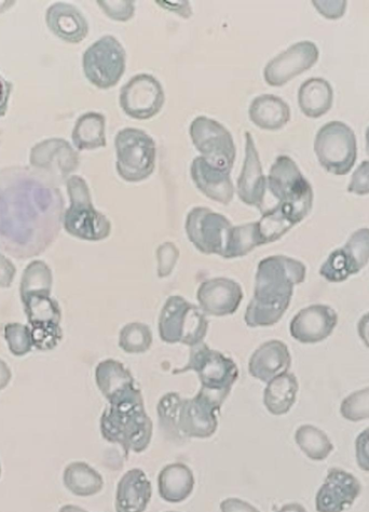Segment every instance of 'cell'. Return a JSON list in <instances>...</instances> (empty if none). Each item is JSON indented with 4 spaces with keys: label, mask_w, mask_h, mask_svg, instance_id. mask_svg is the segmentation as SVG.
<instances>
[{
    "label": "cell",
    "mask_w": 369,
    "mask_h": 512,
    "mask_svg": "<svg viewBox=\"0 0 369 512\" xmlns=\"http://www.w3.org/2000/svg\"><path fill=\"white\" fill-rule=\"evenodd\" d=\"M11 90L12 85L7 82V80L2 75H0V117L6 115Z\"/></svg>",
    "instance_id": "49"
},
{
    "label": "cell",
    "mask_w": 369,
    "mask_h": 512,
    "mask_svg": "<svg viewBox=\"0 0 369 512\" xmlns=\"http://www.w3.org/2000/svg\"><path fill=\"white\" fill-rule=\"evenodd\" d=\"M249 116L256 127L275 131L289 123L291 109L281 98L273 94H263L252 101Z\"/></svg>",
    "instance_id": "27"
},
{
    "label": "cell",
    "mask_w": 369,
    "mask_h": 512,
    "mask_svg": "<svg viewBox=\"0 0 369 512\" xmlns=\"http://www.w3.org/2000/svg\"><path fill=\"white\" fill-rule=\"evenodd\" d=\"M230 221L223 214L209 208L197 207L186 219V233L191 244L204 254H225L230 232Z\"/></svg>",
    "instance_id": "12"
},
{
    "label": "cell",
    "mask_w": 369,
    "mask_h": 512,
    "mask_svg": "<svg viewBox=\"0 0 369 512\" xmlns=\"http://www.w3.org/2000/svg\"><path fill=\"white\" fill-rule=\"evenodd\" d=\"M366 148H367V153L369 155V128L366 131Z\"/></svg>",
    "instance_id": "55"
},
{
    "label": "cell",
    "mask_w": 369,
    "mask_h": 512,
    "mask_svg": "<svg viewBox=\"0 0 369 512\" xmlns=\"http://www.w3.org/2000/svg\"><path fill=\"white\" fill-rule=\"evenodd\" d=\"M46 21L50 31L66 43H81L89 33L87 19L70 4L58 3L49 7Z\"/></svg>",
    "instance_id": "25"
},
{
    "label": "cell",
    "mask_w": 369,
    "mask_h": 512,
    "mask_svg": "<svg viewBox=\"0 0 369 512\" xmlns=\"http://www.w3.org/2000/svg\"><path fill=\"white\" fill-rule=\"evenodd\" d=\"M295 442L309 460L323 462L327 460L335 447L324 431L313 425H302L295 431Z\"/></svg>",
    "instance_id": "34"
},
{
    "label": "cell",
    "mask_w": 369,
    "mask_h": 512,
    "mask_svg": "<svg viewBox=\"0 0 369 512\" xmlns=\"http://www.w3.org/2000/svg\"><path fill=\"white\" fill-rule=\"evenodd\" d=\"M59 512H89L84 508L76 505L68 504L60 508Z\"/></svg>",
    "instance_id": "54"
},
{
    "label": "cell",
    "mask_w": 369,
    "mask_h": 512,
    "mask_svg": "<svg viewBox=\"0 0 369 512\" xmlns=\"http://www.w3.org/2000/svg\"><path fill=\"white\" fill-rule=\"evenodd\" d=\"M166 512H179V511L170 510V511H166Z\"/></svg>",
    "instance_id": "57"
},
{
    "label": "cell",
    "mask_w": 369,
    "mask_h": 512,
    "mask_svg": "<svg viewBox=\"0 0 369 512\" xmlns=\"http://www.w3.org/2000/svg\"><path fill=\"white\" fill-rule=\"evenodd\" d=\"M292 357L285 343L272 340L259 346L252 355L249 372L254 379L269 383L281 374L289 372Z\"/></svg>",
    "instance_id": "22"
},
{
    "label": "cell",
    "mask_w": 369,
    "mask_h": 512,
    "mask_svg": "<svg viewBox=\"0 0 369 512\" xmlns=\"http://www.w3.org/2000/svg\"><path fill=\"white\" fill-rule=\"evenodd\" d=\"M53 276L50 267L43 261H33L24 269L20 298L32 294H50L52 291Z\"/></svg>",
    "instance_id": "36"
},
{
    "label": "cell",
    "mask_w": 369,
    "mask_h": 512,
    "mask_svg": "<svg viewBox=\"0 0 369 512\" xmlns=\"http://www.w3.org/2000/svg\"><path fill=\"white\" fill-rule=\"evenodd\" d=\"M21 301L32 331L61 328V307L50 294L27 295Z\"/></svg>",
    "instance_id": "28"
},
{
    "label": "cell",
    "mask_w": 369,
    "mask_h": 512,
    "mask_svg": "<svg viewBox=\"0 0 369 512\" xmlns=\"http://www.w3.org/2000/svg\"><path fill=\"white\" fill-rule=\"evenodd\" d=\"M318 60V47L311 42H300L269 61L264 70V78L269 86L281 87L310 70Z\"/></svg>",
    "instance_id": "18"
},
{
    "label": "cell",
    "mask_w": 369,
    "mask_h": 512,
    "mask_svg": "<svg viewBox=\"0 0 369 512\" xmlns=\"http://www.w3.org/2000/svg\"><path fill=\"white\" fill-rule=\"evenodd\" d=\"M298 390L297 377L293 373L281 374L267 384L264 392V406L272 415H285L294 407Z\"/></svg>",
    "instance_id": "29"
},
{
    "label": "cell",
    "mask_w": 369,
    "mask_h": 512,
    "mask_svg": "<svg viewBox=\"0 0 369 512\" xmlns=\"http://www.w3.org/2000/svg\"><path fill=\"white\" fill-rule=\"evenodd\" d=\"M358 333L361 341L369 349V313L365 314L358 323Z\"/></svg>",
    "instance_id": "51"
},
{
    "label": "cell",
    "mask_w": 369,
    "mask_h": 512,
    "mask_svg": "<svg viewBox=\"0 0 369 512\" xmlns=\"http://www.w3.org/2000/svg\"><path fill=\"white\" fill-rule=\"evenodd\" d=\"M182 397L177 393L164 395L157 406L158 421L162 433L167 439L173 442L186 441L177 428V416Z\"/></svg>",
    "instance_id": "37"
},
{
    "label": "cell",
    "mask_w": 369,
    "mask_h": 512,
    "mask_svg": "<svg viewBox=\"0 0 369 512\" xmlns=\"http://www.w3.org/2000/svg\"><path fill=\"white\" fill-rule=\"evenodd\" d=\"M17 275V268L6 256L0 253V288H10Z\"/></svg>",
    "instance_id": "46"
},
{
    "label": "cell",
    "mask_w": 369,
    "mask_h": 512,
    "mask_svg": "<svg viewBox=\"0 0 369 512\" xmlns=\"http://www.w3.org/2000/svg\"><path fill=\"white\" fill-rule=\"evenodd\" d=\"M127 53L112 35L103 36L84 53L82 67L95 87L106 90L115 87L126 71Z\"/></svg>",
    "instance_id": "9"
},
{
    "label": "cell",
    "mask_w": 369,
    "mask_h": 512,
    "mask_svg": "<svg viewBox=\"0 0 369 512\" xmlns=\"http://www.w3.org/2000/svg\"><path fill=\"white\" fill-rule=\"evenodd\" d=\"M157 485L164 502L180 504L194 493L196 479L189 466L181 462L172 463L160 470Z\"/></svg>",
    "instance_id": "26"
},
{
    "label": "cell",
    "mask_w": 369,
    "mask_h": 512,
    "mask_svg": "<svg viewBox=\"0 0 369 512\" xmlns=\"http://www.w3.org/2000/svg\"><path fill=\"white\" fill-rule=\"evenodd\" d=\"M237 193L245 205L256 207L261 212L264 210L267 178L250 132L245 133V158L238 179Z\"/></svg>",
    "instance_id": "20"
},
{
    "label": "cell",
    "mask_w": 369,
    "mask_h": 512,
    "mask_svg": "<svg viewBox=\"0 0 369 512\" xmlns=\"http://www.w3.org/2000/svg\"><path fill=\"white\" fill-rule=\"evenodd\" d=\"M306 265L285 255L259 262L254 296L244 315L250 328L275 326L291 305L294 288L306 279Z\"/></svg>",
    "instance_id": "2"
},
{
    "label": "cell",
    "mask_w": 369,
    "mask_h": 512,
    "mask_svg": "<svg viewBox=\"0 0 369 512\" xmlns=\"http://www.w3.org/2000/svg\"><path fill=\"white\" fill-rule=\"evenodd\" d=\"M369 262V228L354 232L343 248L333 251L320 268V276L332 284L357 275Z\"/></svg>",
    "instance_id": "14"
},
{
    "label": "cell",
    "mask_w": 369,
    "mask_h": 512,
    "mask_svg": "<svg viewBox=\"0 0 369 512\" xmlns=\"http://www.w3.org/2000/svg\"><path fill=\"white\" fill-rule=\"evenodd\" d=\"M153 332L141 322L129 323L119 335V347L130 355L144 354L152 347Z\"/></svg>",
    "instance_id": "39"
},
{
    "label": "cell",
    "mask_w": 369,
    "mask_h": 512,
    "mask_svg": "<svg viewBox=\"0 0 369 512\" xmlns=\"http://www.w3.org/2000/svg\"><path fill=\"white\" fill-rule=\"evenodd\" d=\"M166 94L159 80L149 74L132 77L121 88L119 103L129 117L146 120L155 117L162 110Z\"/></svg>",
    "instance_id": "13"
},
{
    "label": "cell",
    "mask_w": 369,
    "mask_h": 512,
    "mask_svg": "<svg viewBox=\"0 0 369 512\" xmlns=\"http://www.w3.org/2000/svg\"><path fill=\"white\" fill-rule=\"evenodd\" d=\"M256 223L263 246L279 240L295 226L276 206L266 209L262 219Z\"/></svg>",
    "instance_id": "38"
},
{
    "label": "cell",
    "mask_w": 369,
    "mask_h": 512,
    "mask_svg": "<svg viewBox=\"0 0 369 512\" xmlns=\"http://www.w3.org/2000/svg\"><path fill=\"white\" fill-rule=\"evenodd\" d=\"M338 325L331 306L314 304L300 311L290 325L292 338L302 344H318L330 338Z\"/></svg>",
    "instance_id": "19"
},
{
    "label": "cell",
    "mask_w": 369,
    "mask_h": 512,
    "mask_svg": "<svg viewBox=\"0 0 369 512\" xmlns=\"http://www.w3.org/2000/svg\"><path fill=\"white\" fill-rule=\"evenodd\" d=\"M360 480L349 471L332 467L316 495L318 512H345L350 509L362 494Z\"/></svg>",
    "instance_id": "17"
},
{
    "label": "cell",
    "mask_w": 369,
    "mask_h": 512,
    "mask_svg": "<svg viewBox=\"0 0 369 512\" xmlns=\"http://www.w3.org/2000/svg\"><path fill=\"white\" fill-rule=\"evenodd\" d=\"M73 143L79 151H92L106 146V118L103 114L89 112L81 115L75 124Z\"/></svg>",
    "instance_id": "32"
},
{
    "label": "cell",
    "mask_w": 369,
    "mask_h": 512,
    "mask_svg": "<svg viewBox=\"0 0 369 512\" xmlns=\"http://www.w3.org/2000/svg\"><path fill=\"white\" fill-rule=\"evenodd\" d=\"M349 193L365 196L369 194V161L363 163L353 172L348 186Z\"/></svg>",
    "instance_id": "44"
},
{
    "label": "cell",
    "mask_w": 369,
    "mask_h": 512,
    "mask_svg": "<svg viewBox=\"0 0 369 512\" xmlns=\"http://www.w3.org/2000/svg\"><path fill=\"white\" fill-rule=\"evenodd\" d=\"M66 184L71 206L64 213L65 231L87 241H101L111 235L112 224L94 208L87 182L74 175Z\"/></svg>",
    "instance_id": "7"
},
{
    "label": "cell",
    "mask_w": 369,
    "mask_h": 512,
    "mask_svg": "<svg viewBox=\"0 0 369 512\" xmlns=\"http://www.w3.org/2000/svg\"><path fill=\"white\" fill-rule=\"evenodd\" d=\"M158 330L161 340L168 344H183L190 348L203 343L209 330V320L201 308L182 296H170L164 304Z\"/></svg>",
    "instance_id": "6"
},
{
    "label": "cell",
    "mask_w": 369,
    "mask_h": 512,
    "mask_svg": "<svg viewBox=\"0 0 369 512\" xmlns=\"http://www.w3.org/2000/svg\"><path fill=\"white\" fill-rule=\"evenodd\" d=\"M65 488L78 497H92L104 488L103 476L86 462L68 464L63 473Z\"/></svg>",
    "instance_id": "31"
},
{
    "label": "cell",
    "mask_w": 369,
    "mask_h": 512,
    "mask_svg": "<svg viewBox=\"0 0 369 512\" xmlns=\"http://www.w3.org/2000/svg\"><path fill=\"white\" fill-rule=\"evenodd\" d=\"M12 373L7 363L0 359V392L4 390L11 382Z\"/></svg>",
    "instance_id": "52"
},
{
    "label": "cell",
    "mask_w": 369,
    "mask_h": 512,
    "mask_svg": "<svg viewBox=\"0 0 369 512\" xmlns=\"http://www.w3.org/2000/svg\"><path fill=\"white\" fill-rule=\"evenodd\" d=\"M261 246L263 245L261 238H259L256 222L234 226L231 229L223 258L227 260L242 258V256Z\"/></svg>",
    "instance_id": "35"
},
{
    "label": "cell",
    "mask_w": 369,
    "mask_h": 512,
    "mask_svg": "<svg viewBox=\"0 0 369 512\" xmlns=\"http://www.w3.org/2000/svg\"><path fill=\"white\" fill-rule=\"evenodd\" d=\"M4 338L13 356H26L34 348L31 328L22 325V323H7L4 327Z\"/></svg>",
    "instance_id": "40"
},
{
    "label": "cell",
    "mask_w": 369,
    "mask_h": 512,
    "mask_svg": "<svg viewBox=\"0 0 369 512\" xmlns=\"http://www.w3.org/2000/svg\"><path fill=\"white\" fill-rule=\"evenodd\" d=\"M333 100V88L325 79H308L299 88L298 104L307 117L319 118L325 115L331 110Z\"/></svg>",
    "instance_id": "30"
},
{
    "label": "cell",
    "mask_w": 369,
    "mask_h": 512,
    "mask_svg": "<svg viewBox=\"0 0 369 512\" xmlns=\"http://www.w3.org/2000/svg\"><path fill=\"white\" fill-rule=\"evenodd\" d=\"M278 512H308V510L299 503L285 504Z\"/></svg>",
    "instance_id": "53"
},
{
    "label": "cell",
    "mask_w": 369,
    "mask_h": 512,
    "mask_svg": "<svg viewBox=\"0 0 369 512\" xmlns=\"http://www.w3.org/2000/svg\"><path fill=\"white\" fill-rule=\"evenodd\" d=\"M105 15L118 22H127L134 17L135 6L130 0L126 2H98Z\"/></svg>",
    "instance_id": "43"
},
{
    "label": "cell",
    "mask_w": 369,
    "mask_h": 512,
    "mask_svg": "<svg viewBox=\"0 0 369 512\" xmlns=\"http://www.w3.org/2000/svg\"><path fill=\"white\" fill-rule=\"evenodd\" d=\"M116 168L120 178L131 183L142 182L156 168V142L145 131L125 128L115 138Z\"/></svg>",
    "instance_id": "8"
},
{
    "label": "cell",
    "mask_w": 369,
    "mask_h": 512,
    "mask_svg": "<svg viewBox=\"0 0 369 512\" xmlns=\"http://www.w3.org/2000/svg\"><path fill=\"white\" fill-rule=\"evenodd\" d=\"M197 299L205 315L224 317L238 311L243 300V291L235 280L213 278L202 282Z\"/></svg>",
    "instance_id": "21"
},
{
    "label": "cell",
    "mask_w": 369,
    "mask_h": 512,
    "mask_svg": "<svg viewBox=\"0 0 369 512\" xmlns=\"http://www.w3.org/2000/svg\"><path fill=\"white\" fill-rule=\"evenodd\" d=\"M196 372L201 382V389L215 402L223 406L232 386L237 382L239 369L234 360L211 349L207 344L191 347L187 366L173 373Z\"/></svg>",
    "instance_id": "5"
},
{
    "label": "cell",
    "mask_w": 369,
    "mask_h": 512,
    "mask_svg": "<svg viewBox=\"0 0 369 512\" xmlns=\"http://www.w3.org/2000/svg\"><path fill=\"white\" fill-rule=\"evenodd\" d=\"M267 188L277 201L275 206L295 225L302 222L312 209V187L289 156L278 157L272 165Z\"/></svg>",
    "instance_id": "4"
},
{
    "label": "cell",
    "mask_w": 369,
    "mask_h": 512,
    "mask_svg": "<svg viewBox=\"0 0 369 512\" xmlns=\"http://www.w3.org/2000/svg\"><path fill=\"white\" fill-rule=\"evenodd\" d=\"M153 497L152 482L141 468H133L117 484L116 512H145Z\"/></svg>",
    "instance_id": "24"
},
{
    "label": "cell",
    "mask_w": 369,
    "mask_h": 512,
    "mask_svg": "<svg viewBox=\"0 0 369 512\" xmlns=\"http://www.w3.org/2000/svg\"><path fill=\"white\" fill-rule=\"evenodd\" d=\"M95 382L107 401L123 390L135 386L131 372L121 362L114 359H107L99 363L95 370Z\"/></svg>",
    "instance_id": "33"
},
{
    "label": "cell",
    "mask_w": 369,
    "mask_h": 512,
    "mask_svg": "<svg viewBox=\"0 0 369 512\" xmlns=\"http://www.w3.org/2000/svg\"><path fill=\"white\" fill-rule=\"evenodd\" d=\"M65 201L56 183L26 167L0 171V250L36 258L60 235Z\"/></svg>",
    "instance_id": "1"
},
{
    "label": "cell",
    "mask_w": 369,
    "mask_h": 512,
    "mask_svg": "<svg viewBox=\"0 0 369 512\" xmlns=\"http://www.w3.org/2000/svg\"><path fill=\"white\" fill-rule=\"evenodd\" d=\"M157 4L186 19L191 16V13H193L191 12V7L188 2H157Z\"/></svg>",
    "instance_id": "50"
},
{
    "label": "cell",
    "mask_w": 369,
    "mask_h": 512,
    "mask_svg": "<svg viewBox=\"0 0 369 512\" xmlns=\"http://www.w3.org/2000/svg\"><path fill=\"white\" fill-rule=\"evenodd\" d=\"M355 460L364 473H369V427L355 439Z\"/></svg>",
    "instance_id": "45"
},
{
    "label": "cell",
    "mask_w": 369,
    "mask_h": 512,
    "mask_svg": "<svg viewBox=\"0 0 369 512\" xmlns=\"http://www.w3.org/2000/svg\"><path fill=\"white\" fill-rule=\"evenodd\" d=\"M32 167L56 183L67 182L79 167V155L63 139L53 138L39 142L32 148Z\"/></svg>",
    "instance_id": "15"
},
{
    "label": "cell",
    "mask_w": 369,
    "mask_h": 512,
    "mask_svg": "<svg viewBox=\"0 0 369 512\" xmlns=\"http://www.w3.org/2000/svg\"><path fill=\"white\" fill-rule=\"evenodd\" d=\"M221 512H261L249 502L237 497H229L221 505Z\"/></svg>",
    "instance_id": "48"
},
{
    "label": "cell",
    "mask_w": 369,
    "mask_h": 512,
    "mask_svg": "<svg viewBox=\"0 0 369 512\" xmlns=\"http://www.w3.org/2000/svg\"><path fill=\"white\" fill-rule=\"evenodd\" d=\"M222 406L202 390L194 398L181 400L177 428L185 440L208 439L215 435L218 428L217 412Z\"/></svg>",
    "instance_id": "16"
},
{
    "label": "cell",
    "mask_w": 369,
    "mask_h": 512,
    "mask_svg": "<svg viewBox=\"0 0 369 512\" xmlns=\"http://www.w3.org/2000/svg\"><path fill=\"white\" fill-rule=\"evenodd\" d=\"M179 258L180 251L172 242H166L160 246L157 250L158 276L160 278L170 276Z\"/></svg>",
    "instance_id": "42"
},
{
    "label": "cell",
    "mask_w": 369,
    "mask_h": 512,
    "mask_svg": "<svg viewBox=\"0 0 369 512\" xmlns=\"http://www.w3.org/2000/svg\"><path fill=\"white\" fill-rule=\"evenodd\" d=\"M191 141L201 157L218 169L231 172L237 157V148L229 130L218 121L199 116L189 128Z\"/></svg>",
    "instance_id": "11"
},
{
    "label": "cell",
    "mask_w": 369,
    "mask_h": 512,
    "mask_svg": "<svg viewBox=\"0 0 369 512\" xmlns=\"http://www.w3.org/2000/svg\"><path fill=\"white\" fill-rule=\"evenodd\" d=\"M313 4L321 15L328 19L343 17L346 10L345 2H314Z\"/></svg>",
    "instance_id": "47"
},
{
    "label": "cell",
    "mask_w": 369,
    "mask_h": 512,
    "mask_svg": "<svg viewBox=\"0 0 369 512\" xmlns=\"http://www.w3.org/2000/svg\"><path fill=\"white\" fill-rule=\"evenodd\" d=\"M2 474H3V468H2V464H0V478H2Z\"/></svg>",
    "instance_id": "56"
},
{
    "label": "cell",
    "mask_w": 369,
    "mask_h": 512,
    "mask_svg": "<svg viewBox=\"0 0 369 512\" xmlns=\"http://www.w3.org/2000/svg\"><path fill=\"white\" fill-rule=\"evenodd\" d=\"M314 152L325 170L335 175H345L357 160V139L349 126L332 121L319 130Z\"/></svg>",
    "instance_id": "10"
},
{
    "label": "cell",
    "mask_w": 369,
    "mask_h": 512,
    "mask_svg": "<svg viewBox=\"0 0 369 512\" xmlns=\"http://www.w3.org/2000/svg\"><path fill=\"white\" fill-rule=\"evenodd\" d=\"M101 416L100 429L104 440L118 444L125 451L143 453L153 439L154 425L150 420L141 390L130 387L112 399Z\"/></svg>",
    "instance_id": "3"
},
{
    "label": "cell",
    "mask_w": 369,
    "mask_h": 512,
    "mask_svg": "<svg viewBox=\"0 0 369 512\" xmlns=\"http://www.w3.org/2000/svg\"><path fill=\"white\" fill-rule=\"evenodd\" d=\"M190 175L199 191L208 198L223 205H229L234 199L235 186L230 173L211 166L201 156L191 163Z\"/></svg>",
    "instance_id": "23"
},
{
    "label": "cell",
    "mask_w": 369,
    "mask_h": 512,
    "mask_svg": "<svg viewBox=\"0 0 369 512\" xmlns=\"http://www.w3.org/2000/svg\"><path fill=\"white\" fill-rule=\"evenodd\" d=\"M340 414L352 423L369 420V387L346 397L340 404Z\"/></svg>",
    "instance_id": "41"
}]
</instances>
